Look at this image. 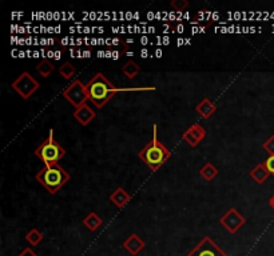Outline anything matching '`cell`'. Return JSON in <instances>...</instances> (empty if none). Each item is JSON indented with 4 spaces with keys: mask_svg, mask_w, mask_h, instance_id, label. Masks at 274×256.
Listing matches in <instances>:
<instances>
[{
    "mask_svg": "<svg viewBox=\"0 0 274 256\" xmlns=\"http://www.w3.org/2000/svg\"><path fill=\"white\" fill-rule=\"evenodd\" d=\"M86 90H87L89 100L94 105H97V108L99 110L103 108L114 97L116 92L119 91L102 72H98L90 79V82L86 84Z\"/></svg>",
    "mask_w": 274,
    "mask_h": 256,
    "instance_id": "obj_1",
    "label": "cell"
},
{
    "mask_svg": "<svg viewBox=\"0 0 274 256\" xmlns=\"http://www.w3.org/2000/svg\"><path fill=\"white\" fill-rule=\"evenodd\" d=\"M70 174L59 163L44 165L35 176L39 184H42L51 195H55L56 192L70 180Z\"/></svg>",
    "mask_w": 274,
    "mask_h": 256,
    "instance_id": "obj_2",
    "label": "cell"
},
{
    "mask_svg": "<svg viewBox=\"0 0 274 256\" xmlns=\"http://www.w3.org/2000/svg\"><path fill=\"white\" fill-rule=\"evenodd\" d=\"M170 151L168 150V147L159 142L157 137V126H154V135L153 140L150 144L144 147L143 150L139 151V158L143 161L144 164L147 165L150 169L157 171L161 168L170 158Z\"/></svg>",
    "mask_w": 274,
    "mask_h": 256,
    "instance_id": "obj_3",
    "label": "cell"
},
{
    "mask_svg": "<svg viewBox=\"0 0 274 256\" xmlns=\"http://www.w3.org/2000/svg\"><path fill=\"white\" fill-rule=\"evenodd\" d=\"M35 155L42 160L44 165L58 164L65 158L66 150L54 139V129H50L48 137L35 150Z\"/></svg>",
    "mask_w": 274,
    "mask_h": 256,
    "instance_id": "obj_4",
    "label": "cell"
},
{
    "mask_svg": "<svg viewBox=\"0 0 274 256\" xmlns=\"http://www.w3.org/2000/svg\"><path fill=\"white\" fill-rule=\"evenodd\" d=\"M11 87L18 92V95L20 96L22 99L27 100V99H30V97L39 90L40 84H39V82L34 78L31 73L24 71V72L20 73L18 78L12 82Z\"/></svg>",
    "mask_w": 274,
    "mask_h": 256,
    "instance_id": "obj_5",
    "label": "cell"
},
{
    "mask_svg": "<svg viewBox=\"0 0 274 256\" xmlns=\"http://www.w3.org/2000/svg\"><path fill=\"white\" fill-rule=\"evenodd\" d=\"M63 96H65L66 100H68L71 104L74 105L75 110L79 108L80 105L86 104V101L89 100L86 86L80 82L79 79H75L74 82L66 88L65 91H63Z\"/></svg>",
    "mask_w": 274,
    "mask_h": 256,
    "instance_id": "obj_6",
    "label": "cell"
},
{
    "mask_svg": "<svg viewBox=\"0 0 274 256\" xmlns=\"http://www.w3.org/2000/svg\"><path fill=\"white\" fill-rule=\"evenodd\" d=\"M186 256H229L225 251H222L217 243L206 236L201 240L193 250Z\"/></svg>",
    "mask_w": 274,
    "mask_h": 256,
    "instance_id": "obj_7",
    "label": "cell"
},
{
    "mask_svg": "<svg viewBox=\"0 0 274 256\" xmlns=\"http://www.w3.org/2000/svg\"><path fill=\"white\" fill-rule=\"evenodd\" d=\"M219 223L223 228H226L230 233H236L238 229L243 227V224L246 223V219L238 212L236 208H230V210L225 214V215L219 219Z\"/></svg>",
    "mask_w": 274,
    "mask_h": 256,
    "instance_id": "obj_8",
    "label": "cell"
},
{
    "mask_svg": "<svg viewBox=\"0 0 274 256\" xmlns=\"http://www.w3.org/2000/svg\"><path fill=\"white\" fill-rule=\"evenodd\" d=\"M206 137V129L200 123L191 124L190 127L182 133V139L190 147H197Z\"/></svg>",
    "mask_w": 274,
    "mask_h": 256,
    "instance_id": "obj_9",
    "label": "cell"
},
{
    "mask_svg": "<svg viewBox=\"0 0 274 256\" xmlns=\"http://www.w3.org/2000/svg\"><path fill=\"white\" fill-rule=\"evenodd\" d=\"M95 116H97L95 111H94L87 103L83 105H80L79 108H76V110L74 111L75 120L79 122L82 126H89V124L95 119Z\"/></svg>",
    "mask_w": 274,
    "mask_h": 256,
    "instance_id": "obj_10",
    "label": "cell"
},
{
    "mask_svg": "<svg viewBox=\"0 0 274 256\" xmlns=\"http://www.w3.org/2000/svg\"><path fill=\"white\" fill-rule=\"evenodd\" d=\"M144 246H146L144 242L137 235V233H133V235L126 239L125 243H123V248L133 256L138 255V254L143 250Z\"/></svg>",
    "mask_w": 274,
    "mask_h": 256,
    "instance_id": "obj_11",
    "label": "cell"
},
{
    "mask_svg": "<svg viewBox=\"0 0 274 256\" xmlns=\"http://www.w3.org/2000/svg\"><path fill=\"white\" fill-rule=\"evenodd\" d=\"M130 199L131 196L129 195V192H126V190H123L122 187L116 188L115 191L110 195V201L114 203V206L118 207L119 210H122L123 207H126V204L130 201Z\"/></svg>",
    "mask_w": 274,
    "mask_h": 256,
    "instance_id": "obj_12",
    "label": "cell"
},
{
    "mask_svg": "<svg viewBox=\"0 0 274 256\" xmlns=\"http://www.w3.org/2000/svg\"><path fill=\"white\" fill-rule=\"evenodd\" d=\"M195 111H197L204 119H209L210 116L214 115V112L217 111V105L214 104L209 97H205L204 100H201L200 104L195 107Z\"/></svg>",
    "mask_w": 274,
    "mask_h": 256,
    "instance_id": "obj_13",
    "label": "cell"
},
{
    "mask_svg": "<svg viewBox=\"0 0 274 256\" xmlns=\"http://www.w3.org/2000/svg\"><path fill=\"white\" fill-rule=\"evenodd\" d=\"M270 175L272 174L269 172V169L266 168L265 163H260V164H257L256 167L250 171V178L253 179L257 184L265 183Z\"/></svg>",
    "mask_w": 274,
    "mask_h": 256,
    "instance_id": "obj_14",
    "label": "cell"
},
{
    "mask_svg": "<svg viewBox=\"0 0 274 256\" xmlns=\"http://www.w3.org/2000/svg\"><path fill=\"white\" fill-rule=\"evenodd\" d=\"M102 224L103 220L101 219V216L97 215L95 212H90L89 215L83 219V225L89 229V231H91V232H95Z\"/></svg>",
    "mask_w": 274,
    "mask_h": 256,
    "instance_id": "obj_15",
    "label": "cell"
},
{
    "mask_svg": "<svg viewBox=\"0 0 274 256\" xmlns=\"http://www.w3.org/2000/svg\"><path fill=\"white\" fill-rule=\"evenodd\" d=\"M122 72L125 75L126 78L129 79V80H133L135 79L137 75H139L140 72V67L139 64H137L134 60H129L127 63L123 64V67H122Z\"/></svg>",
    "mask_w": 274,
    "mask_h": 256,
    "instance_id": "obj_16",
    "label": "cell"
},
{
    "mask_svg": "<svg viewBox=\"0 0 274 256\" xmlns=\"http://www.w3.org/2000/svg\"><path fill=\"white\" fill-rule=\"evenodd\" d=\"M218 168L214 164H211L210 161L205 163V164L202 165V168L200 169V175L206 180V182H211L215 176H218Z\"/></svg>",
    "mask_w": 274,
    "mask_h": 256,
    "instance_id": "obj_17",
    "label": "cell"
},
{
    "mask_svg": "<svg viewBox=\"0 0 274 256\" xmlns=\"http://www.w3.org/2000/svg\"><path fill=\"white\" fill-rule=\"evenodd\" d=\"M54 69H55L54 64H52L50 60L46 59H43L42 62L36 65V71L42 75L43 78H48V76L54 72Z\"/></svg>",
    "mask_w": 274,
    "mask_h": 256,
    "instance_id": "obj_18",
    "label": "cell"
},
{
    "mask_svg": "<svg viewBox=\"0 0 274 256\" xmlns=\"http://www.w3.org/2000/svg\"><path fill=\"white\" fill-rule=\"evenodd\" d=\"M59 73H61L62 78L66 79V80H71V79L74 78L75 73H76V69H75L72 64L68 63V62H65L61 65V68H59Z\"/></svg>",
    "mask_w": 274,
    "mask_h": 256,
    "instance_id": "obj_19",
    "label": "cell"
},
{
    "mask_svg": "<svg viewBox=\"0 0 274 256\" xmlns=\"http://www.w3.org/2000/svg\"><path fill=\"white\" fill-rule=\"evenodd\" d=\"M26 240H27L31 246H37L40 244V242L43 240V233L36 228H33L30 232L26 235Z\"/></svg>",
    "mask_w": 274,
    "mask_h": 256,
    "instance_id": "obj_20",
    "label": "cell"
},
{
    "mask_svg": "<svg viewBox=\"0 0 274 256\" xmlns=\"http://www.w3.org/2000/svg\"><path fill=\"white\" fill-rule=\"evenodd\" d=\"M171 7L174 8V11L181 12V11H185L189 7V1L187 0H172Z\"/></svg>",
    "mask_w": 274,
    "mask_h": 256,
    "instance_id": "obj_21",
    "label": "cell"
},
{
    "mask_svg": "<svg viewBox=\"0 0 274 256\" xmlns=\"http://www.w3.org/2000/svg\"><path fill=\"white\" fill-rule=\"evenodd\" d=\"M262 148H264V150L269 154V156H274V135H272V136H270L265 143H264Z\"/></svg>",
    "mask_w": 274,
    "mask_h": 256,
    "instance_id": "obj_22",
    "label": "cell"
},
{
    "mask_svg": "<svg viewBox=\"0 0 274 256\" xmlns=\"http://www.w3.org/2000/svg\"><path fill=\"white\" fill-rule=\"evenodd\" d=\"M265 165L266 168L269 169L270 174L274 176V156H269V158L265 160Z\"/></svg>",
    "mask_w": 274,
    "mask_h": 256,
    "instance_id": "obj_23",
    "label": "cell"
},
{
    "mask_svg": "<svg viewBox=\"0 0 274 256\" xmlns=\"http://www.w3.org/2000/svg\"><path fill=\"white\" fill-rule=\"evenodd\" d=\"M18 256H37V254L36 252L33 251V248L27 247V248H24L23 251L20 252Z\"/></svg>",
    "mask_w": 274,
    "mask_h": 256,
    "instance_id": "obj_24",
    "label": "cell"
},
{
    "mask_svg": "<svg viewBox=\"0 0 274 256\" xmlns=\"http://www.w3.org/2000/svg\"><path fill=\"white\" fill-rule=\"evenodd\" d=\"M269 206L273 208V211H274V193L270 196V199H269Z\"/></svg>",
    "mask_w": 274,
    "mask_h": 256,
    "instance_id": "obj_25",
    "label": "cell"
},
{
    "mask_svg": "<svg viewBox=\"0 0 274 256\" xmlns=\"http://www.w3.org/2000/svg\"><path fill=\"white\" fill-rule=\"evenodd\" d=\"M146 56H147V51L143 50L142 51V58H146Z\"/></svg>",
    "mask_w": 274,
    "mask_h": 256,
    "instance_id": "obj_26",
    "label": "cell"
},
{
    "mask_svg": "<svg viewBox=\"0 0 274 256\" xmlns=\"http://www.w3.org/2000/svg\"><path fill=\"white\" fill-rule=\"evenodd\" d=\"M157 56H158V58L159 56H162V51H159V50L157 51Z\"/></svg>",
    "mask_w": 274,
    "mask_h": 256,
    "instance_id": "obj_27",
    "label": "cell"
}]
</instances>
